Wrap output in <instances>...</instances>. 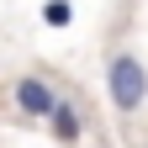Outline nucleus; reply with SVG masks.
Returning <instances> with one entry per match:
<instances>
[{
    "instance_id": "f257e3e1",
    "label": "nucleus",
    "mask_w": 148,
    "mask_h": 148,
    "mask_svg": "<svg viewBox=\"0 0 148 148\" xmlns=\"http://www.w3.org/2000/svg\"><path fill=\"white\" fill-rule=\"evenodd\" d=\"M106 101L111 111H122V116H138V111L148 106V69L138 53H111V64H106Z\"/></svg>"
},
{
    "instance_id": "f03ea898",
    "label": "nucleus",
    "mask_w": 148,
    "mask_h": 148,
    "mask_svg": "<svg viewBox=\"0 0 148 148\" xmlns=\"http://www.w3.org/2000/svg\"><path fill=\"white\" fill-rule=\"evenodd\" d=\"M11 101H16V111H21L27 122H48L53 111H58V85L48 79V74H16V85H11Z\"/></svg>"
},
{
    "instance_id": "7ed1b4c3",
    "label": "nucleus",
    "mask_w": 148,
    "mask_h": 148,
    "mask_svg": "<svg viewBox=\"0 0 148 148\" xmlns=\"http://www.w3.org/2000/svg\"><path fill=\"white\" fill-rule=\"evenodd\" d=\"M48 132H53V143H64V148H74L85 138V111H79V101H58V111L48 116Z\"/></svg>"
},
{
    "instance_id": "20e7f679",
    "label": "nucleus",
    "mask_w": 148,
    "mask_h": 148,
    "mask_svg": "<svg viewBox=\"0 0 148 148\" xmlns=\"http://www.w3.org/2000/svg\"><path fill=\"white\" fill-rule=\"evenodd\" d=\"M42 21H48V27H58V32H64V27L74 21V5H69V0H42Z\"/></svg>"
}]
</instances>
